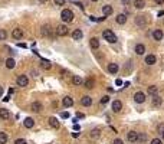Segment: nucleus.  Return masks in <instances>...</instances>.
Instances as JSON below:
<instances>
[{
	"label": "nucleus",
	"instance_id": "nucleus-2",
	"mask_svg": "<svg viewBox=\"0 0 164 144\" xmlns=\"http://www.w3.org/2000/svg\"><path fill=\"white\" fill-rule=\"evenodd\" d=\"M61 17H62L63 22H72L74 13H72V10H69V9H63L62 13H61Z\"/></svg>",
	"mask_w": 164,
	"mask_h": 144
},
{
	"label": "nucleus",
	"instance_id": "nucleus-16",
	"mask_svg": "<svg viewBox=\"0 0 164 144\" xmlns=\"http://www.w3.org/2000/svg\"><path fill=\"white\" fill-rule=\"evenodd\" d=\"M118 69H120V66L117 65V63H109L108 65V72H109V74H117Z\"/></svg>",
	"mask_w": 164,
	"mask_h": 144
},
{
	"label": "nucleus",
	"instance_id": "nucleus-28",
	"mask_svg": "<svg viewBox=\"0 0 164 144\" xmlns=\"http://www.w3.org/2000/svg\"><path fill=\"white\" fill-rule=\"evenodd\" d=\"M134 6L137 9H143L146 6V2H144V0H134Z\"/></svg>",
	"mask_w": 164,
	"mask_h": 144
},
{
	"label": "nucleus",
	"instance_id": "nucleus-30",
	"mask_svg": "<svg viewBox=\"0 0 164 144\" xmlns=\"http://www.w3.org/2000/svg\"><path fill=\"white\" fill-rule=\"evenodd\" d=\"M99 134H101V130H99V128H94V130L91 131V138H98Z\"/></svg>",
	"mask_w": 164,
	"mask_h": 144
},
{
	"label": "nucleus",
	"instance_id": "nucleus-26",
	"mask_svg": "<svg viewBox=\"0 0 164 144\" xmlns=\"http://www.w3.org/2000/svg\"><path fill=\"white\" fill-rule=\"evenodd\" d=\"M72 84H74V85H76V87H79V85H82V84H84V81H82V78H81V77L75 75V77L72 78Z\"/></svg>",
	"mask_w": 164,
	"mask_h": 144
},
{
	"label": "nucleus",
	"instance_id": "nucleus-17",
	"mask_svg": "<svg viewBox=\"0 0 164 144\" xmlns=\"http://www.w3.org/2000/svg\"><path fill=\"white\" fill-rule=\"evenodd\" d=\"M112 12H114V9H112V6H109V5H105V6L102 7L104 16H109V15H112Z\"/></svg>",
	"mask_w": 164,
	"mask_h": 144
},
{
	"label": "nucleus",
	"instance_id": "nucleus-51",
	"mask_svg": "<svg viewBox=\"0 0 164 144\" xmlns=\"http://www.w3.org/2000/svg\"><path fill=\"white\" fill-rule=\"evenodd\" d=\"M161 134H163V138H164V131H163V133H161Z\"/></svg>",
	"mask_w": 164,
	"mask_h": 144
},
{
	"label": "nucleus",
	"instance_id": "nucleus-52",
	"mask_svg": "<svg viewBox=\"0 0 164 144\" xmlns=\"http://www.w3.org/2000/svg\"><path fill=\"white\" fill-rule=\"evenodd\" d=\"M92 2H98V0H92Z\"/></svg>",
	"mask_w": 164,
	"mask_h": 144
},
{
	"label": "nucleus",
	"instance_id": "nucleus-27",
	"mask_svg": "<svg viewBox=\"0 0 164 144\" xmlns=\"http://www.w3.org/2000/svg\"><path fill=\"white\" fill-rule=\"evenodd\" d=\"M125 22H127V16L125 15H118V16H117V23H118V25H124Z\"/></svg>",
	"mask_w": 164,
	"mask_h": 144
},
{
	"label": "nucleus",
	"instance_id": "nucleus-35",
	"mask_svg": "<svg viewBox=\"0 0 164 144\" xmlns=\"http://www.w3.org/2000/svg\"><path fill=\"white\" fill-rule=\"evenodd\" d=\"M14 144H28V141L25 138H17V140H14Z\"/></svg>",
	"mask_w": 164,
	"mask_h": 144
},
{
	"label": "nucleus",
	"instance_id": "nucleus-18",
	"mask_svg": "<svg viewBox=\"0 0 164 144\" xmlns=\"http://www.w3.org/2000/svg\"><path fill=\"white\" fill-rule=\"evenodd\" d=\"M155 62H157L155 55H147V56H146V63H147V65H154Z\"/></svg>",
	"mask_w": 164,
	"mask_h": 144
},
{
	"label": "nucleus",
	"instance_id": "nucleus-29",
	"mask_svg": "<svg viewBox=\"0 0 164 144\" xmlns=\"http://www.w3.org/2000/svg\"><path fill=\"white\" fill-rule=\"evenodd\" d=\"M14 65H16V62H14V59H13V58L6 59V66H7L9 69H13V68H14Z\"/></svg>",
	"mask_w": 164,
	"mask_h": 144
},
{
	"label": "nucleus",
	"instance_id": "nucleus-42",
	"mask_svg": "<svg viewBox=\"0 0 164 144\" xmlns=\"http://www.w3.org/2000/svg\"><path fill=\"white\" fill-rule=\"evenodd\" d=\"M76 118H85V115L82 112H76Z\"/></svg>",
	"mask_w": 164,
	"mask_h": 144
},
{
	"label": "nucleus",
	"instance_id": "nucleus-10",
	"mask_svg": "<svg viewBox=\"0 0 164 144\" xmlns=\"http://www.w3.org/2000/svg\"><path fill=\"white\" fill-rule=\"evenodd\" d=\"M84 84H85V87H86L88 89H92L94 87H95V79H94V78H86V79L84 81Z\"/></svg>",
	"mask_w": 164,
	"mask_h": 144
},
{
	"label": "nucleus",
	"instance_id": "nucleus-5",
	"mask_svg": "<svg viewBox=\"0 0 164 144\" xmlns=\"http://www.w3.org/2000/svg\"><path fill=\"white\" fill-rule=\"evenodd\" d=\"M134 101H135L137 104H143V102L146 101V94H144V92H137V94L134 95Z\"/></svg>",
	"mask_w": 164,
	"mask_h": 144
},
{
	"label": "nucleus",
	"instance_id": "nucleus-20",
	"mask_svg": "<svg viewBox=\"0 0 164 144\" xmlns=\"http://www.w3.org/2000/svg\"><path fill=\"white\" fill-rule=\"evenodd\" d=\"M22 36H23V30L19 29V28H16V29L13 30V38H14L16 40H19V39H22Z\"/></svg>",
	"mask_w": 164,
	"mask_h": 144
},
{
	"label": "nucleus",
	"instance_id": "nucleus-8",
	"mask_svg": "<svg viewBox=\"0 0 164 144\" xmlns=\"http://www.w3.org/2000/svg\"><path fill=\"white\" fill-rule=\"evenodd\" d=\"M49 126H51L52 128H55V130H58V128L61 127L58 118H55V117H51V118H49Z\"/></svg>",
	"mask_w": 164,
	"mask_h": 144
},
{
	"label": "nucleus",
	"instance_id": "nucleus-6",
	"mask_svg": "<svg viewBox=\"0 0 164 144\" xmlns=\"http://www.w3.org/2000/svg\"><path fill=\"white\" fill-rule=\"evenodd\" d=\"M56 35H58V36H66V35H68V28H66L65 25H59V26L56 28Z\"/></svg>",
	"mask_w": 164,
	"mask_h": 144
},
{
	"label": "nucleus",
	"instance_id": "nucleus-37",
	"mask_svg": "<svg viewBox=\"0 0 164 144\" xmlns=\"http://www.w3.org/2000/svg\"><path fill=\"white\" fill-rule=\"evenodd\" d=\"M108 101H109V97H108V95H105V97L101 98V102H102V104H107Z\"/></svg>",
	"mask_w": 164,
	"mask_h": 144
},
{
	"label": "nucleus",
	"instance_id": "nucleus-23",
	"mask_svg": "<svg viewBox=\"0 0 164 144\" xmlns=\"http://www.w3.org/2000/svg\"><path fill=\"white\" fill-rule=\"evenodd\" d=\"M23 124H25V127L26 128H32L33 126H35V121H33V118H25V123H23Z\"/></svg>",
	"mask_w": 164,
	"mask_h": 144
},
{
	"label": "nucleus",
	"instance_id": "nucleus-12",
	"mask_svg": "<svg viewBox=\"0 0 164 144\" xmlns=\"http://www.w3.org/2000/svg\"><path fill=\"white\" fill-rule=\"evenodd\" d=\"M89 45H91L92 49H98V48H99V40H98V38H91Z\"/></svg>",
	"mask_w": 164,
	"mask_h": 144
},
{
	"label": "nucleus",
	"instance_id": "nucleus-14",
	"mask_svg": "<svg viewBox=\"0 0 164 144\" xmlns=\"http://www.w3.org/2000/svg\"><path fill=\"white\" fill-rule=\"evenodd\" d=\"M81 104H82L84 107H89V105L92 104V100H91V97H88V95H85V97H82V98H81Z\"/></svg>",
	"mask_w": 164,
	"mask_h": 144
},
{
	"label": "nucleus",
	"instance_id": "nucleus-4",
	"mask_svg": "<svg viewBox=\"0 0 164 144\" xmlns=\"http://www.w3.org/2000/svg\"><path fill=\"white\" fill-rule=\"evenodd\" d=\"M40 33H42V36H53V33H52V28L49 26V25H45V26H42V29H40Z\"/></svg>",
	"mask_w": 164,
	"mask_h": 144
},
{
	"label": "nucleus",
	"instance_id": "nucleus-22",
	"mask_svg": "<svg viewBox=\"0 0 164 144\" xmlns=\"http://www.w3.org/2000/svg\"><path fill=\"white\" fill-rule=\"evenodd\" d=\"M135 22H137V25H138V26H144L146 23H147V19H146L144 16H137Z\"/></svg>",
	"mask_w": 164,
	"mask_h": 144
},
{
	"label": "nucleus",
	"instance_id": "nucleus-49",
	"mask_svg": "<svg viewBox=\"0 0 164 144\" xmlns=\"http://www.w3.org/2000/svg\"><path fill=\"white\" fill-rule=\"evenodd\" d=\"M123 3H124V5H128V3H130V0H123Z\"/></svg>",
	"mask_w": 164,
	"mask_h": 144
},
{
	"label": "nucleus",
	"instance_id": "nucleus-50",
	"mask_svg": "<svg viewBox=\"0 0 164 144\" xmlns=\"http://www.w3.org/2000/svg\"><path fill=\"white\" fill-rule=\"evenodd\" d=\"M39 2H40V3H46V2H48V0H39Z\"/></svg>",
	"mask_w": 164,
	"mask_h": 144
},
{
	"label": "nucleus",
	"instance_id": "nucleus-38",
	"mask_svg": "<svg viewBox=\"0 0 164 144\" xmlns=\"http://www.w3.org/2000/svg\"><path fill=\"white\" fill-rule=\"evenodd\" d=\"M65 2H66V0H55V3H56L58 6H63Z\"/></svg>",
	"mask_w": 164,
	"mask_h": 144
},
{
	"label": "nucleus",
	"instance_id": "nucleus-41",
	"mask_svg": "<svg viewBox=\"0 0 164 144\" xmlns=\"http://www.w3.org/2000/svg\"><path fill=\"white\" fill-rule=\"evenodd\" d=\"M114 144H124V143H123V140H121V138H117V140L114 141Z\"/></svg>",
	"mask_w": 164,
	"mask_h": 144
},
{
	"label": "nucleus",
	"instance_id": "nucleus-48",
	"mask_svg": "<svg viewBox=\"0 0 164 144\" xmlns=\"http://www.w3.org/2000/svg\"><path fill=\"white\" fill-rule=\"evenodd\" d=\"M76 6H79V7H81V9H84V5H82V3H79V2H78V3H76Z\"/></svg>",
	"mask_w": 164,
	"mask_h": 144
},
{
	"label": "nucleus",
	"instance_id": "nucleus-13",
	"mask_svg": "<svg viewBox=\"0 0 164 144\" xmlns=\"http://www.w3.org/2000/svg\"><path fill=\"white\" fill-rule=\"evenodd\" d=\"M72 104H74V100L71 97H63V100H62L63 107H72Z\"/></svg>",
	"mask_w": 164,
	"mask_h": 144
},
{
	"label": "nucleus",
	"instance_id": "nucleus-3",
	"mask_svg": "<svg viewBox=\"0 0 164 144\" xmlns=\"http://www.w3.org/2000/svg\"><path fill=\"white\" fill-rule=\"evenodd\" d=\"M16 82H17L19 87H28V84H29V78H28L26 75H19L17 79H16Z\"/></svg>",
	"mask_w": 164,
	"mask_h": 144
},
{
	"label": "nucleus",
	"instance_id": "nucleus-43",
	"mask_svg": "<svg viewBox=\"0 0 164 144\" xmlns=\"http://www.w3.org/2000/svg\"><path fill=\"white\" fill-rule=\"evenodd\" d=\"M115 84L120 87V85H123V81H121V79H117V81H115Z\"/></svg>",
	"mask_w": 164,
	"mask_h": 144
},
{
	"label": "nucleus",
	"instance_id": "nucleus-40",
	"mask_svg": "<svg viewBox=\"0 0 164 144\" xmlns=\"http://www.w3.org/2000/svg\"><path fill=\"white\" fill-rule=\"evenodd\" d=\"M61 117H62V118H68V117H69V112H66V111H65V112H61Z\"/></svg>",
	"mask_w": 164,
	"mask_h": 144
},
{
	"label": "nucleus",
	"instance_id": "nucleus-45",
	"mask_svg": "<svg viewBox=\"0 0 164 144\" xmlns=\"http://www.w3.org/2000/svg\"><path fill=\"white\" fill-rule=\"evenodd\" d=\"M3 92H5V91H3V87H0V98H2V95H3Z\"/></svg>",
	"mask_w": 164,
	"mask_h": 144
},
{
	"label": "nucleus",
	"instance_id": "nucleus-39",
	"mask_svg": "<svg viewBox=\"0 0 164 144\" xmlns=\"http://www.w3.org/2000/svg\"><path fill=\"white\" fill-rule=\"evenodd\" d=\"M151 144H163V143H161V140H160V138H154V140L151 141Z\"/></svg>",
	"mask_w": 164,
	"mask_h": 144
},
{
	"label": "nucleus",
	"instance_id": "nucleus-33",
	"mask_svg": "<svg viewBox=\"0 0 164 144\" xmlns=\"http://www.w3.org/2000/svg\"><path fill=\"white\" fill-rule=\"evenodd\" d=\"M153 105H154V107H160V105H161V98L154 97V100H153Z\"/></svg>",
	"mask_w": 164,
	"mask_h": 144
},
{
	"label": "nucleus",
	"instance_id": "nucleus-1",
	"mask_svg": "<svg viewBox=\"0 0 164 144\" xmlns=\"http://www.w3.org/2000/svg\"><path fill=\"white\" fill-rule=\"evenodd\" d=\"M102 36H104V39H105L107 42H109V43H115V42H117V36H115V33H114L112 30H104Z\"/></svg>",
	"mask_w": 164,
	"mask_h": 144
},
{
	"label": "nucleus",
	"instance_id": "nucleus-46",
	"mask_svg": "<svg viewBox=\"0 0 164 144\" xmlns=\"http://www.w3.org/2000/svg\"><path fill=\"white\" fill-rule=\"evenodd\" d=\"M74 130H76V131H78V130H79V126H78V124H74Z\"/></svg>",
	"mask_w": 164,
	"mask_h": 144
},
{
	"label": "nucleus",
	"instance_id": "nucleus-21",
	"mask_svg": "<svg viewBox=\"0 0 164 144\" xmlns=\"http://www.w3.org/2000/svg\"><path fill=\"white\" fill-rule=\"evenodd\" d=\"M82 36H84V35H82V30H81V29H75L74 33H72V38H74L75 40H81Z\"/></svg>",
	"mask_w": 164,
	"mask_h": 144
},
{
	"label": "nucleus",
	"instance_id": "nucleus-47",
	"mask_svg": "<svg viewBox=\"0 0 164 144\" xmlns=\"http://www.w3.org/2000/svg\"><path fill=\"white\" fill-rule=\"evenodd\" d=\"M78 135H79V133H72V137H74V138H76Z\"/></svg>",
	"mask_w": 164,
	"mask_h": 144
},
{
	"label": "nucleus",
	"instance_id": "nucleus-9",
	"mask_svg": "<svg viewBox=\"0 0 164 144\" xmlns=\"http://www.w3.org/2000/svg\"><path fill=\"white\" fill-rule=\"evenodd\" d=\"M42 104L39 102V101H35V102H32V105H30V110L33 111V112H39V111H42Z\"/></svg>",
	"mask_w": 164,
	"mask_h": 144
},
{
	"label": "nucleus",
	"instance_id": "nucleus-25",
	"mask_svg": "<svg viewBox=\"0 0 164 144\" xmlns=\"http://www.w3.org/2000/svg\"><path fill=\"white\" fill-rule=\"evenodd\" d=\"M163 36H164V35H163V32H161V30H158V29L153 32V38H154L155 40H161V39H163Z\"/></svg>",
	"mask_w": 164,
	"mask_h": 144
},
{
	"label": "nucleus",
	"instance_id": "nucleus-34",
	"mask_svg": "<svg viewBox=\"0 0 164 144\" xmlns=\"http://www.w3.org/2000/svg\"><path fill=\"white\" fill-rule=\"evenodd\" d=\"M6 38H7V33H6V30L0 29V40H5Z\"/></svg>",
	"mask_w": 164,
	"mask_h": 144
},
{
	"label": "nucleus",
	"instance_id": "nucleus-19",
	"mask_svg": "<svg viewBox=\"0 0 164 144\" xmlns=\"http://www.w3.org/2000/svg\"><path fill=\"white\" fill-rule=\"evenodd\" d=\"M40 66H42L45 71H49V69L52 68V63H51L49 61H46V59H42V61H40Z\"/></svg>",
	"mask_w": 164,
	"mask_h": 144
},
{
	"label": "nucleus",
	"instance_id": "nucleus-7",
	"mask_svg": "<svg viewBox=\"0 0 164 144\" xmlns=\"http://www.w3.org/2000/svg\"><path fill=\"white\" fill-rule=\"evenodd\" d=\"M123 110V102L120 101V100H115L114 102H112V111L114 112H120Z\"/></svg>",
	"mask_w": 164,
	"mask_h": 144
},
{
	"label": "nucleus",
	"instance_id": "nucleus-24",
	"mask_svg": "<svg viewBox=\"0 0 164 144\" xmlns=\"http://www.w3.org/2000/svg\"><path fill=\"white\" fill-rule=\"evenodd\" d=\"M9 117H10V112H9V110L0 108V118H3V120H7Z\"/></svg>",
	"mask_w": 164,
	"mask_h": 144
},
{
	"label": "nucleus",
	"instance_id": "nucleus-31",
	"mask_svg": "<svg viewBox=\"0 0 164 144\" xmlns=\"http://www.w3.org/2000/svg\"><path fill=\"white\" fill-rule=\"evenodd\" d=\"M7 140H9V137L6 133H0V144H6Z\"/></svg>",
	"mask_w": 164,
	"mask_h": 144
},
{
	"label": "nucleus",
	"instance_id": "nucleus-11",
	"mask_svg": "<svg viewBox=\"0 0 164 144\" xmlns=\"http://www.w3.org/2000/svg\"><path fill=\"white\" fill-rule=\"evenodd\" d=\"M127 138H128L130 143H135V141L138 140V133H135V131H130L128 135H127Z\"/></svg>",
	"mask_w": 164,
	"mask_h": 144
},
{
	"label": "nucleus",
	"instance_id": "nucleus-44",
	"mask_svg": "<svg viewBox=\"0 0 164 144\" xmlns=\"http://www.w3.org/2000/svg\"><path fill=\"white\" fill-rule=\"evenodd\" d=\"M154 2L158 3V5H163V3H164V0H154Z\"/></svg>",
	"mask_w": 164,
	"mask_h": 144
},
{
	"label": "nucleus",
	"instance_id": "nucleus-15",
	"mask_svg": "<svg viewBox=\"0 0 164 144\" xmlns=\"http://www.w3.org/2000/svg\"><path fill=\"white\" fill-rule=\"evenodd\" d=\"M144 52H146V46L141 45V43H138V45L135 46V54H137V55H144Z\"/></svg>",
	"mask_w": 164,
	"mask_h": 144
},
{
	"label": "nucleus",
	"instance_id": "nucleus-32",
	"mask_svg": "<svg viewBox=\"0 0 164 144\" xmlns=\"http://www.w3.org/2000/svg\"><path fill=\"white\" fill-rule=\"evenodd\" d=\"M157 92H158V88H157V87H154V85L148 87V94H150V95H154V97H155Z\"/></svg>",
	"mask_w": 164,
	"mask_h": 144
},
{
	"label": "nucleus",
	"instance_id": "nucleus-36",
	"mask_svg": "<svg viewBox=\"0 0 164 144\" xmlns=\"http://www.w3.org/2000/svg\"><path fill=\"white\" fill-rule=\"evenodd\" d=\"M147 140V135L146 134H138V140L137 141H146Z\"/></svg>",
	"mask_w": 164,
	"mask_h": 144
}]
</instances>
